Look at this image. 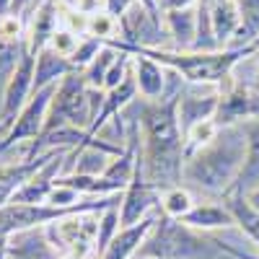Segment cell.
<instances>
[{"label":"cell","mask_w":259,"mask_h":259,"mask_svg":"<svg viewBox=\"0 0 259 259\" xmlns=\"http://www.w3.org/2000/svg\"><path fill=\"white\" fill-rule=\"evenodd\" d=\"M106 99V91H96L85 85V78L80 70H73L70 75H65L57 83V91L52 96L50 112H47V122L45 130H55L62 124H70L78 130H89L96 119V114L101 112Z\"/></svg>","instance_id":"4"},{"label":"cell","mask_w":259,"mask_h":259,"mask_svg":"<svg viewBox=\"0 0 259 259\" xmlns=\"http://www.w3.org/2000/svg\"><path fill=\"white\" fill-rule=\"evenodd\" d=\"M135 259H150V256H135Z\"/></svg>","instance_id":"38"},{"label":"cell","mask_w":259,"mask_h":259,"mask_svg":"<svg viewBox=\"0 0 259 259\" xmlns=\"http://www.w3.org/2000/svg\"><path fill=\"white\" fill-rule=\"evenodd\" d=\"M119 41L133 50H171L166 26L138 0L119 16Z\"/></svg>","instance_id":"5"},{"label":"cell","mask_w":259,"mask_h":259,"mask_svg":"<svg viewBox=\"0 0 259 259\" xmlns=\"http://www.w3.org/2000/svg\"><path fill=\"white\" fill-rule=\"evenodd\" d=\"M246 133V158L239 179H236L233 189L228 194H239V197H249V194L259 187V117L244 122ZM226 194V197H228Z\"/></svg>","instance_id":"12"},{"label":"cell","mask_w":259,"mask_h":259,"mask_svg":"<svg viewBox=\"0 0 259 259\" xmlns=\"http://www.w3.org/2000/svg\"><path fill=\"white\" fill-rule=\"evenodd\" d=\"M246 200H249V205H251L254 210H259V187H256V189H254V192L249 194V197H246Z\"/></svg>","instance_id":"35"},{"label":"cell","mask_w":259,"mask_h":259,"mask_svg":"<svg viewBox=\"0 0 259 259\" xmlns=\"http://www.w3.org/2000/svg\"><path fill=\"white\" fill-rule=\"evenodd\" d=\"M133 73L138 83V94L148 101H156L166 91V68L150 60L143 52H133Z\"/></svg>","instance_id":"14"},{"label":"cell","mask_w":259,"mask_h":259,"mask_svg":"<svg viewBox=\"0 0 259 259\" xmlns=\"http://www.w3.org/2000/svg\"><path fill=\"white\" fill-rule=\"evenodd\" d=\"M182 94V91H179ZM179 94L148 101L138 96L127 112L140 122V163L145 179L158 192L182 184L184 133L179 124Z\"/></svg>","instance_id":"1"},{"label":"cell","mask_w":259,"mask_h":259,"mask_svg":"<svg viewBox=\"0 0 259 259\" xmlns=\"http://www.w3.org/2000/svg\"><path fill=\"white\" fill-rule=\"evenodd\" d=\"M223 202L231 210V215H233L236 226H239V231L256 246V254H259V210H254L249 205V200L246 197H239V194H228V197H223Z\"/></svg>","instance_id":"20"},{"label":"cell","mask_w":259,"mask_h":259,"mask_svg":"<svg viewBox=\"0 0 259 259\" xmlns=\"http://www.w3.org/2000/svg\"><path fill=\"white\" fill-rule=\"evenodd\" d=\"M78 41H80V36H75V34H70L68 29H57L55 34H52V39H50V50H55L60 57H73L75 55V50H78Z\"/></svg>","instance_id":"28"},{"label":"cell","mask_w":259,"mask_h":259,"mask_svg":"<svg viewBox=\"0 0 259 259\" xmlns=\"http://www.w3.org/2000/svg\"><path fill=\"white\" fill-rule=\"evenodd\" d=\"M36 6H39V3H36ZM26 18H29V16H26Z\"/></svg>","instance_id":"40"},{"label":"cell","mask_w":259,"mask_h":259,"mask_svg":"<svg viewBox=\"0 0 259 259\" xmlns=\"http://www.w3.org/2000/svg\"><path fill=\"white\" fill-rule=\"evenodd\" d=\"M200 0H158V11L168 13V11H184V8H194Z\"/></svg>","instance_id":"31"},{"label":"cell","mask_w":259,"mask_h":259,"mask_svg":"<svg viewBox=\"0 0 259 259\" xmlns=\"http://www.w3.org/2000/svg\"><path fill=\"white\" fill-rule=\"evenodd\" d=\"M122 228V221H119V205L117 207H109L99 215V231H96V251H94V259H101L104 251L109 249V244L114 241V236L119 233Z\"/></svg>","instance_id":"23"},{"label":"cell","mask_w":259,"mask_h":259,"mask_svg":"<svg viewBox=\"0 0 259 259\" xmlns=\"http://www.w3.org/2000/svg\"><path fill=\"white\" fill-rule=\"evenodd\" d=\"M194 205L197 202H194L192 192L187 187H182V184L161 192V212L166 215V218H171V221H182Z\"/></svg>","instance_id":"21"},{"label":"cell","mask_w":259,"mask_h":259,"mask_svg":"<svg viewBox=\"0 0 259 259\" xmlns=\"http://www.w3.org/2000/svg\"><path fill=\"white\" fill-rule=\"evenodd\" d=\"M11 259H62V254L50 244L45 228H29L8 236Z\"/></svg>","instance_id":"13"},{"label":"cell","mask_w":259,"mask_h":259,"mask_svg":"<svg viewBox=\"0 0 259 259\" xmlns=\"http://www.w3.org/2000/svg\"><path fill=\"white\" fill-rule=\"evenodd\" d=\"M0 259H11V254H8V239H3V236H0Z\"/></svg>","instance_id":"34"},{"label":"cell","mask_w":259,"mask_h":259,"mask_svg":"<svg viewBox=\"0 0 259 259\" xmlns=\"http://www.w3.org/2000/svg\"><path fill=\"white\" fill-rule=\"evenodd\" d=\"M138 3H140V6H145V8H148V11L153 13V16L161 21V24H163V13L158 11V0H138Z\"/></svg>","instance_id":"33"},{"label":"cell","mask_w":259,"mask_h":259,"mask_svg":"<svg viewBox=\"0 0 259 259\" xmlns=\"http://www.w3.org/2000/svg\"><path fill=\"white\" fill-rule=\"evenodd\" d=\"M210 16H212V29L218 47L226 50L231 45V39L239 31L241 16H239V3L236 0H210Z\"/></svg>","instance_id":"18"},{"label":"cell","mask_w":259,"mask_h":259,"mask_svg":"<svg viewBox=\"0 0 259 259\" xmlns=\"http://www.w3.org/2000/svg\"><path fill=\"white\" fill-rule=\"evenodd\" d=\"M62 259H80V256H73V254H68V256H62Z\"/></svg>","instance_id":"37"},{"label":"cell","mask_w":259,"mask_h":259,"mask_svg":"<svg viewBox=\"0 0 259 259\" xmlns=\"http://www.w3.org/2000/svg\"><path fill=\"white\" fill-rule=\"evenodd\" d=\"M194 8L163 13V26L174 52H192L194 47V34H197V11Z\"/></svg>","instance_id":"15"},{"label":"cell","mask_w":259,"mask_h":259,"mask_svg":"<svg viewBox=\"0 0 259 259\" xmlns=\"http://www.w3.org/2000/svg\"><path fill=\"white\" fill-rule=\"evenodd\" d=\"M254 57H256V62H259V50H256V55H254Z\"/></svg>","instance_id":"39"},{"label":"cell","mask_w":259,"mask_h":259,"mask_svg":"<svg viewBox=\"0 0 259 259\" xmlns=\"http://www.w3.org/2000/svg\"><path fill=\"white\" fill-rule=\"evenodd\" d=\"M11 3H13V0H0V16L11 11Z\"/></svg>","instance_id":"36"},{"label":"cell","mask_w":259,"mask_h":259,"mask_svg":"<svg viewBox=\"0 0 259 259\" xmlns=\"http://www.w3.org/2000/svg\"><path fill=\"white\" fill-rule=\"evenodd\" d=\"M104 50V41H99V39H94V36H80V41H78V50H75V55L70 57V62H73V68L75 70H85L89 65L96 60V55Z\"/></svg>","instance_id":"26"},{"label":"cell","mask_w":259,"mask_h":259,"mask_svg":"<svg viewBox=\"0 0 259 259\" xmlns=\"http://www.w3.org/2000/svg\"><path fill=\"white\" fill-rule=\"evenodd\" d=\"M85 36H94V39L104 41V45H109V41L119 39V21L106 11L94 13V16H89V34Z\"/></svg>","instance_id":"25"},{"label":"cell","mask_w":259,"mask_h":259,"mask_svg":"<svg viewBox=\"0 0 259 259\" xmlns=\"http://www.w3.org/2000/svg\"><path fill=\"white\" fill-rule=\"evenodd\" d=\"M117 57H119V50H114L112 45H104V50L96 55V60L85 70H80L83 78H85V85H89V89H96V91H104L106 73H109V68L114 65Z\"/></svg>","instance_id":"22"},{"label":"cell","mask_w":259,"mask_h":259,"mask_svg":"<svg viewBox=\"0 0 259 259\" xmlns=\"http://www.w3.org/2000/svg\"><path fill=\"white\" fill-rule=\"evenodd\" d=\"M75 68L68 57H60L55 50L45 47L36 55V70H34V91H41L47 85L60 83L65 75H70Z\"/></svg>","instance_id":"17"},{"label":"cell","mask_w":259,"mask_h":259,"mask_svg":"<svg viewBox=\"0 0 259 259\" xmlns=\"http://www.w3.org/2000/svg\"><path fill=\"white\" fill-rule=\"evenodd\" d=\"M246 158V133L244 124L221 127L218 138L210 145L194 150L184 158L182 187H192L205 194H226L233 189Z\"/></svg>","instance_id":"2"},{"label":"cell","mask_w":259,"mask_h":259,"mask_svg":"<svg viewBox=\"0 0 259 259\" xmlns=\"http://www.w3.org/2000/svg\"><path fill=\"white\" fill-rule=\"evenodd\" d=\"M104 3H106V13H112V16L119 21V16H122L130 6H133L135 0H104Z\"/></svg>","instance_id":"32"},{"label":"cell","mask_w":259,"mask_h":259,"mask_svg":"<svg viewBox=\"0 0 259 259\" xmlns=\"http://www.w3.org/2000/svg\"><path fill=\"white\" fill-rule=\"evenodd\" d=\"M221 104V89L212 83H184L179 94V124L182 133L205 119H215Z\"/></svg>","instance_id":"9"},{"label":"cell","mask_w":259,"mask_h":259,"mask_svg":"<svg viewBox=\"0 0 259 259\" xmlns=\"http://www.w3.org/2000/svg\"><path fill=\"white\" fill-rule=\"evenodd\" d=\"M73 8L85 13V16H94V13L106 11V3H104V0H73Z\"/></svg>","instance_id":"30"},{"label":"cell","mask_w":259,"mask_h":259,"mask_svg":"<svg viewBox=\"0 0 259 259\" xmlns=\"http://www.w3.org/2000/svg\"><path fill=\"white\" fill-rule=\"evenodd\" d=\"M236 3H239L241 24L226 50H249L254 47V41H259V0H236Z\"/></svg>","instance_id":"19"},{"label":"cell","mask_w":259,"mask_h":259,"mask_svg":"<svg viewBox=\"0 0 259 259\" xmlns=\"http://www.w3.org/2000/svg\"><path fill=\"white\" fill-rule=\"evenodd\" d=\"M218 133H221V127H218L215 119H205V122H197L194 127H189L184 133V158L192 156L194 150L210 145L215 138H218Z\"/></svg>","instance_id":"24"},{"label":"cell","mask_w":259,"mask_h":259,"mask_svg":"<svg viewBox=\"0 0 259 259\" xmlns=\"http://www.w3.org/2000/svg\"><path fill=\"white\" fill-rule=\"evenodd\" d=\"M0 39L8 45H18L26 39V21L13 13H3L0 16Z\"/></svg>","instance_id":"27"},{"label":"cell","mask_w":259,"mask_h":259,"mask_svg":"<svg viewBox=\"0 0 259 259\" xmlns=\"http://www.w3.org/2000/svg\"><path fill=\"white\" fill-rule=\"evenodd\" d=\"M158 215L161 212H153V215H148V218H143L140 223L122 226L101 259H135L138 251L143 249V244L148 241V236L153 233V228L158 223Z\"/></svg>","instance_id":"11"},{"label":"cell","mask_w":259,"mask_h":259,"mask_svg":"<svg viewBox=\"0 0 259 259\" xmlns=\"http://www.w3.org/2000/svg\"><path fill=\"white\" fill-rule=\"evenodd\" d=\"M83 197H89V194H78L75 189L70 187H55L47 197V205H55V207H70V205H78Z\"/></svg>","instance_id":"29"},{"label":"cell","mask_w":259,"mask_h":259,"mask_svg":"<svg viewBox=\"0 0 259 259\" xmlns=\"http://www.w3.org/2000/svg\"><path fill=\"white\" fill-rule=\"evenodd\" d=\"M179 223L192 228V231H200V233H210V231H221V228H233L236 226V221H233L231 210L226 207V202L223 205L200 202V205H194Z\"/></svg>","instance_id":"16"},{"label":"cell","mask_w":259,"mask_h":259,"mask_svg":"<svg viewBox=\"0 0 259 259\" xmlns=\"http://www.w3.org/2000/svg\"><path fill=\"white\" fill-rule=\"evenodd\" d=\"M60 29V16H57V3L55 0H41V3L29 13L26 18V45L29 52L36 57L41 50L50 45L52 34Z\"/></svg>","instance_id":"10"},{"label":"cell","mask_w":259,"mask_h":259,"mask_svg":"<svg viewBox=\"0 0 259 259\" xmlns=\"http://www.w3.org/2000/svg\"><path fill=\"white\" fill-rule=\"evenodd\" d=\"M221 89V104L215 112L218 127H231V124H244L254 117H259V91L239 80L233 73L223 78Z\"/></svg>","instance_id":"6"},{"label":"cell","mask_w":259,"mask_h":259,"mask_svg":"<svg viewBox=\"0 0 259 259\" xmlns=\"http://www.w3.org/2000/svg\"><path fill=\"white\" fill-rule=\"evenodd\" d=\"M34 70H36V57L29 52V45H26L24 55H21L16 70H13V75L6 83L3 99H0V119H3V130H6V133L13 127V122L18 119L21 109H24L26 101L34 94Z\"/></svg>","instance_id":"7"},{"label":"cell","mask_w":259,"mask_h":259,"mask_svg":"<svg viewBox=\"0 0 259 259\" xmlns=\"http://www.w3.org/2000/svg\"><path fill=\"white\" fill-rule=\"evenodd\" d=\"M133 52H143L163 68L177 70L184 78V83H212V85H221L223 78H228L241 60L256 55L254 47L221 50V52H174V50H133Z\"/></svg>","instance_id":"3"},{"label":"cell","mask_w":259,"mask_h":259,"mask_svg":"<svg viewBox=\"0 0 259 259\" xmlns=\"http://www.w3.org/2000/svg\"><path fill=\"white\" fill-rule=\"evenodd\" d=\"M140 153V150H138ZM156 207H161V192L150 184L143 174V163L138 158V168L133 182L127 184V189L122 192V205H119V221L122 226H133L140 223L143 218L153 215Z\"/></svg>","instance_id":"8"}]
</instances>
